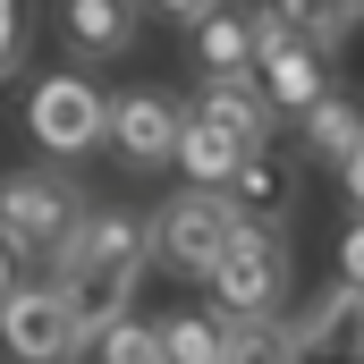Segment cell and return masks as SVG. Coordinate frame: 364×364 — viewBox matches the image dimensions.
<instances>
[{
	"mask_svg": "<svg viewBox=\"0 0 364 364\" xmlns=\"http://www.w3.org/2000/svg\"><path fill=\"white\" fill-rule=\"evenodd\" d=\"M60 26H68V43H77V51L110 60V51H127V43H136V0H68V9H60Z\"/></svg>",
	"mask_w": 364,
	"mask_h": 364,
	"instance_id": "cell-16",
	"label": "cell"
},
{
	"mask_svg": "<svg viewBox=\"0 0 364 364\" xmlns=\"http://www.w3.org/2000/svg\"><path fill=\"white\" fill-rule=\"evenodd\" d=\"M161 356L170 364H220V314H178L161 331Z\"/></svg>",
	"mask_w": 364,
	"mask_h": 364,
	"instance_id": "cell-19",
	"label": "cell"
},
{
	"mask_svg": "<svg viewBox=\"0 0 364 364\" xmlns=\"http://www.w3.org/2000/svg\"><path fill=\"white\" fill-rule=\"evenodd\" d=\"M356 17H364V0H356Z\"/></svg>",
	"mask_w": 364,
	"mask_h": 364,
	"instance_id": "cell-25",
	"label": "cell"
},
{
	"mask_svg": "<svg viewBox=\"0 0 364 364\" xmlns=\"http://www.w3.org/2000/svg\"><path fill=\"white\" fill-rule=\"evenodd\" d=\"M195 119H212V127H220L229 144H246V153H272V102L255 93V77H246V85H203Z\"/></svg>",
	"mask_w": 364,
	"mask_h": 364,
	"instance_id": "cell-13",
	"label": "cell"
},
{
	"mask_svg": "<svg viewBox=\"0 0 364 364\" xmlns=\"http://www.w3.org/2000/svg\"><path fill=\"white\" fill-rule=\"evenodd\" d=\"M26 136H34V153H51V170L60 161H85L93 144H110V93L77 77V68H60V77H43V85L26 93Z\"/></svg>",
	"mask_w": 364,
	"mask_h": 364,
	"instance_id": "cell-4",
	"label": "cell"
},
{
	"mask_svg": "<svg viewBox=\"0 0 364 364\" xmlns=\"http://www.w3.org/2000/svg\"><path fill=\"white\" fill-rule=\"evenodd\" d=\"M255 43H263V9H203L195 17V68L203 85H246L255 77Z\"/></svg>",
	"mask_w": 364,
	"mask_h": 364,
	"instance_id": "cell-10",
	"label": "cell"
},
{
	"mask_svg": "<svg viewBox=\"0 0 364 364\" xmlns=\"http://www.w3.org/2000/svg\"><path fill=\"white\" fill-rule=\"evenodd\" d=\"M144 237H153V255L186 279H212L220 272V255L246 237V220L229 212V195H212V186H178L153 220H144Z\"/></svg>",
	"mask_w": 364,
	"mask_h": 364,
	"instance_id": "cell-3",
	"label": "cell"
},
{
	"mask_svg": "<svg viewBox=\"0 0 364 364\" xmlns=\"http://www.w3.org/2000/svg\"><path fill=\"white\" fill-rule=\"evenodd\" d=\"M178 102L161 85H127V93H110V144H119V161L127 170H161L170 153H178Z\"/></svg>",
	"mask_w": 364,
	"mask_h": 364,
	"instance_id": "cell-8",
	"label": "cell"
},
{
	"mask_svg": "<svg viewBox=\"0 0 364 364\" xmlns=\"http://www.w3.org/2000/svg\"><path fill=\"white\" fill-rule=\"evenodd\" d=\"M339 279H348V288H364V220L339 237Z\"/></svg>",
	"mask_w": 364,
	"mask_h": 364,
	"instance_id": "cell-21",
	"label": "cell"
},
{
	"mask_svg": "<svg viewBox=\"0 0 364 364\" xmlns=\"http://www.w3.org/2000/svg\"><path fill=\"white\" fill-rule=\"evenodd\" d=\"M0 348H9V364H77L85 356V322L68 314V296L51 279H34V288L0 296Z\"/></svg>",
	"mask_w": 364,
	"mask_h": 364,
	"instance_id": "cell-6",
	"label": "cell"
},
{
	"mask_svg": "<svg viewBox=\"0 0 364 364\" xmlns=\"http://www.w3.org/2000/svg\"><path fill=\"white\" fill-rule=\"evenodd\" d=\"M9 288H17V255L0 246V296H9Z\"/></svg>",
	"mask_w": 364,
	"mask_h": 364,
	"instance_id": "cell-24",
	"label": "cell"
},
{
	"mask_svg": "<svg viewBox=\"0 0 364 364\" xmlns=\"http://www.w3.org/2000/svg\"><path fill=\"white\" fill-rule=\"evenodd\" d=\"M229 212H237L246 229H272V237H279V220L296 212V161H279V153H255V161L229 178Z\"/></svg>",
	"mask_w": 364,
	"mask_h": 364,
	"instance_id": "cell-11",
	"label": "cell"
},
{
	"mask_svg": "<svg viewBox=\"0 0 364 364\" xmlns=\"http://www.w3.org/2000/svg\"><path fill=\"white\" fill-rule=\"evenodd\" d=\"M255 93H263L272 110H314V102L331 93V60L305 51L296 34H279L272 17H263V43H255Z\"/></svg>",
	"mask_w": 364,
	"mask_h": 364,
	"instance_id": "cell-9",
	"label": "cell"
},
{
	"mask_svg": "<svg viewBox=\"0 0 364 364\" xmlns=\"http://www.w3.org/2000/svg\"><path fill=\"white\" fill-rule=\"evenodd\" d=\"M220 364H288V322H220Z\"/></svg>",
	"mask_w": 364,
	"mask_h": 364,
	"instance_id": "cell-17",
	"label": "cell"
},
{
	"mask_svg": "<svg viewBox=\"0 0 364 364\" xmlns=\"http://www.w3.org/2000/svg\"><path fill=\"white\" fill-rule=\"evenodd\" d=\"M144 263H153L144 220L119 212V203H93L85 220H77V237L51 255V288L68 296V314L85 322V339H102L110 322H127V305L144 288Z\"/></svg>",
	"mask_w": 364,
	"mask_h": 364,
	"instance_id": "cell-1",
	"label": "cell"
},
{
	"mask_svg": "<svg viewBox=\"0 0 364 364\" xmlns=\"http://www.w3.org/2000/svg\"><path fill=\"white\" fill-rule=\"evenodd\" d=\"M288 237L272 229H246L229 255H220V272H212V305H220V322H279V296H288Z\"/></svg>",
	"mask_w": 364,
	"mask_h": 364,
	"instance_id": "cell-5",
	"label": "cell"
},
{
	"mask_svg": "<svg viewBox=\"0 0 364 364\" xmlns=\"http://www.w3.org/2000/svg\"><path fill=\"white\" fill-rule=\"evenodd\" d=\"M263 17H272L279 34H296L305 51H322V60H331V51H339V43L364 26V17H356V0H272Z\"/></svg>",
	"mask_w": 364,
	"mask_h": 364,
	"instance_id": "cell-14",
	"label": "cell"
},
{
	"mask_svg": "<svg viewBox=\"0 0 364 364\" xmlns=\"http://www.w3.org/2000/svg\"><path fill=\"white\" fill-rule=\"evenodd\" d=\"M288 364H364V288H322L288 322Z\"/></svg>",
	"mask_w": 364,
	"mask_h": 364,
	"instance_id": "cell-7",
	"label": "cell"
},
{
	"mask_svg": "<svg viewBox=\"0 0 364 364\" xmlns=\"http://www.w3.org/2000/svg\"><path fill=\"white\" fill-rule=\"evenodd\" d=\"M356 144H364V93H322V102L305 110V153L339 170Z\"/></svg>",
	"mask_w": 364,
	"mask_h": 364,
	"instance_id": "cell-15",
	"label": "cell"
},
{
	"mask_svg": "<svg viewBox=\"0 0 364 364\" xmlns=\"http://www.w3.org/2000/svg\"><path fill=\"white\" fill-rule=\"evenodd\" d=\"M339 186H348V203H356V220H364V144L339 161Z\"/></svg>",
	"mask_w": 364,
	"mask_h": 364,
	"instance_id": "cell-22",
	"label": "cell"
},
{
	"mask_svg": "<svg viewBox=\"0 0 364 364\" xmlns=\"http://www.w3.org/2000/svg\"><path fill=\"white\" fill-rule=\"evenodd\" d=\"M170 161L186 170V186H212V195H229V178H237L255 153H246V144H229L212 119H195V110H186V119H178V153H170Z\"/></svg>",
	"mask_w": 364,
	"mask_h": 364,
	"instance_id": "cell-12",
	"label": "cell"
},
{
	"mask_svg": "<svg viewBox=\"0 0 364 364\" xmlns=\"http://www.w3.org/2000/svg\"><path fill=\"white\" fill-rule=\"evenodd\" d=\"M26 60V0H0V77Z\"/></svg>",
	"mask_w": 364,
	"mask_h": 364,
	"instance_id": "cell-20",
	"label": "cell"
},
{
	"mask_svg": "<svg viewBox=\"0 0 364 364\" xmlns=\"http://www.w3.org/2000/svg\"><path fill=\"white\" fill-rule=\"evenodd\" d=\"M153 9H170V17H203L212 0H153Z\"/></svg>",
	"mask_w": 364,
	"mask_h": 364,
	"instance_id": "cell-23",
	"label": "cell"
},
{
	"mask_svg": "<svg viewBox=\"0 0 364 364\" xmlns=\"http://www.w3.org/2000/svg\"><path fill=\"white\" fill-rule=\"evenodd\" d=\"M93 203L77 195L68 170H51V161H26V170H0V246L9 255H34V263H51L68 237H77V220H85Z\"/></svg>",
	"mask_w": 364,
	"mask_h": 364,
	"instance_id": "cell-2",
	"label": "cell"
},
{
	"mask_svg": "<svg viewBox=\"0 0 364 364\" xmlns=\"http://www.w3.org/2000/svg\"><path fill=\"white\" fill-rule=\"evenodd\" d=\"M93 364H170V356H161V331L127 314V322H110V331L93 339Z\"/></svg>",
	"mask_w": 364,
	"mask_h": 364,
	"instance_id": "cell-18",
	"label": "cell"
}]
</instances>
